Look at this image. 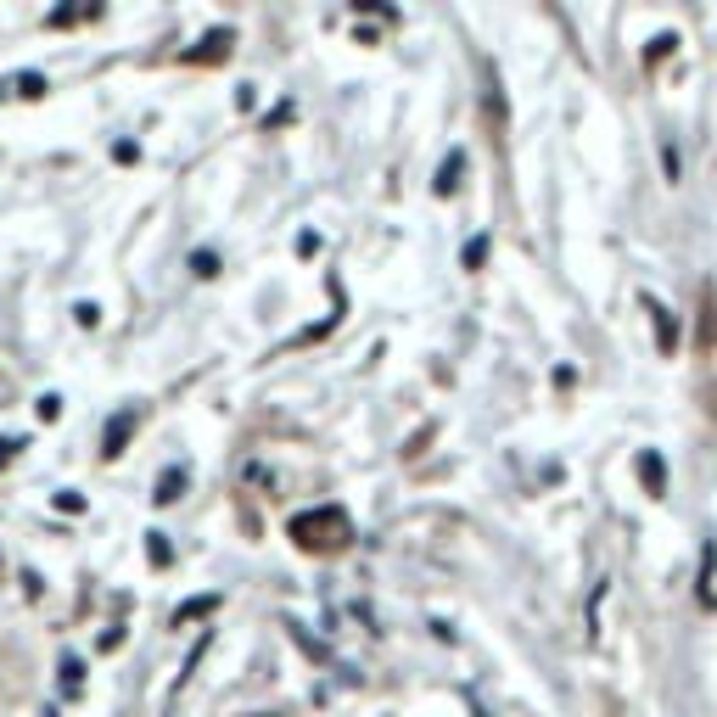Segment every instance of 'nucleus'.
<instances>
[{
    "label": "nucleus",
    "instance_id": "obj_9",
    "mask_svg": "<svg viewBox=\"0 0 717 717\" xmlns=\"http://www.w3.org/2000/svg\"><path fill=\"white\" fill-rule=\"evenodd\" d=\"M213 605H219V600H213V594H202V600H191V605H180V611H174V622H191V617H208V611H213Z\"/></svg>",
    "mask_w": 717,
    "mask_h": 717
},
{
    "label": "nucleus",
    "instance_id": "obj_14",
    "mask_svg": "<svg viewBox=\"0 0 717 717\" xmlns=\"http://www.w3.org/2000/svg\"><path fill=\"white\" fill-rule=\"evenodd\" d=\"M191 269H197V275H219V258H213V253H197V258H191Z\"/></svg>",
    "mask_w": 717,
    "mask_h": 717
},
{
    "label": "nucleus",
    "instance_id": "obj_6",
    "mask_svg": "<svg viewBox=\"0 0 717 717\" xmlns=\"http://www.w3.org/2000/svg\"><path fill=\"white\" fill-rule=\"evenodd\" d=\"M225 51H230V29H213L208 34V40H202V51H191V62H202V57H225Z\"/></svg>",
    "mask_w": 717,
    "mask_h": 717
},
{
    "label": "nucleus",
    "instance_id": "obj_5",
    "mask_svg": "<svg viewBox=\"0 0 717 717\" xmlns=\"http://www.w3.org/2000/svg\"><path fill=\"white\" fill-rule=\"evenodd\" d=\"M180 488H185V471L174 465V471H163V482H157L152 499H157V505H174V499H180Z\"/></svg>",
    "mask_w": 717,
    "mask_h": 717
},
{
    "label": "nucleus",
    "instance_id": "obj_13",
    "mask_svg": "<svg viewBox=\"0 0 717 717\" xmlns=\"http://www.w3.org/2000/svg\"><path fill=\"white\" fill-rule=\"evenodd\" d=\"M673 34H656V40H650V62H661V57H667V51H673Z\"/></svg>",
    "mask_w": 717,
    "mask_h": 717
},
{
    "label": "nucleus",
    "instance_id": "obj_10",
    "mask_svg": "<svg viewBox=\"0 0 717 717\" xmlns=\"http://www.w3.org/2000/svg\"><path fill=\"white\" fill-rule=\"evenodd\" d=\"M12 90H17V96H45V79H40V73H17Z\"/></svg>",
    "mask_w": 717,
    "mask_h": 717
},
{
    "label": "nucleus",
    "instance_id": "obj_8",
    "mask_svg": "<svg viewBox=\"0 0 717 717\" xmlns=\"http://www.w3.org/2000/svg\"><path fill=\"white\" fill-rule=\"evenodd\" d=\"M717 342V303L706 297V309H701V348H712Z\"/></svg>",
    "mask_w": 717,
    "mask_h": 717
},
{
    "label": "nucleus",
    "instance_id": "obj_16",
    "mask_svg": "<svg viewBox=\"0 0 717 717\" xmlns=\"http://www.w3.org/2000/svg\"><path fill=\"white\" fill-rule=\"evenodd\" d=\"M661 169H667V180H678V169H684V163H678V152H673V146L661 152Z\"/></svg>",
    "mask_w": 717,
    "mask_h": 717
},
{
    "label": "nucleus",
    "instance_id": "obj_4",
    "mask_svg": "<svg viewBox=\"0 0 717 717\" xmlns=\"http://www.w3.org/2000/svg\"><path fill=\"white\" fill-rule=\"evenodd\" d=\"M129 432H135V415H118V421L107 426V449H101V454H107V460H113V454H124Z\"/></svg>",
    "mask_w": 717,
    "mask_h": 717
},
{
    "label": "nucleus",
    "instance_id": "obj_1",
    "mask_svg": "<svg viewBox=\"0 0 717 717\" xmlns=\"http://www.w3.org/2000/svg\"><path fill=\"white\" fill-rule=\"evenodd\" d=\"M292 544L309 549V555H342V549L353 544V521L348 510L337 505H320V510H303V516H292Z\"/></svg>",
    "mask_w": 717,
    "mask_h": 717
},
{
    "label": "nucleus",
    "instance_id": "obj_17",
    "mask_svg": "<svg viewBox=\"0 0 717 717\" xmlns=\"http://www.w3.org/2000/svg\"><path fill=\"white\" fill-rule=\"evenodd\" d=\"M152 561L169 566V544H163V533H152Z\"/></svg>",
    "mask_w": 717,
    "mask_h": 717
},
{
    "label": "nucleus",
    "instance_id": "obj_11",
    "mask_svg": "<svg viewBox=\"0 0 717 717\" xmlns=\"http://www.w3.org/2000/svg\"><path fill=\"white\" fill-rule=\"evenodd\" d=\"M79 678H85V667H79V656H62V684L79 689Z\"/></svg>",
    "mask_w": 717,
    "mask_h": 717
},
{
    "label": "nucleus",
    "instance_id": "obj_12",
    "mask_svg": "<svg viewBox=\"0 0 717 717\" xmlns=\"http://www.w3.org/2000/svg\"><path fill=\"white\" fill-rule=\"evenodd\" d=\"M482 258H488V236H477V241H471V247H465V269H477Z\"/></svg>",
    "mask_w": 717,
    "mask_h": 717
},
{
    "label": "nucleus",
    "instance_id": "obj_18",
    "mask_svg": "<svg viewBox=\"0 0 717 717\" xmlns=\"http://www.w3.org/2000/svg\"><path fill=\"white\" fill-rule=\"evenodd\" d=\"M73 314H79V325H96V320H101V309H96V303H79Z\"/></svg>",
    "mask_w": 717,
    "mask_h": 717
},
{
    "label": "nucleus",
    "instance_id": "obj_3",
    "mask_svg": "<svg viewBox=\"0 0 717 717\" xmlns=\"http://www.w3.org/2000/svg\"><path fill=\"white\" fill-rule=\"evenodd\" d=\"M645 309H650V320H656V348L673 353L678 348V331H673V320H667V309H661L656 297H645Z\"/></svg>",
    "mask_w": 717,
    "mask_h": 717
},
{
    "label": "nucleus",
    "instance_id": "obj_15",
    "mask_svg": "<svg viewBox=\"0 0 717 717\" xmlns=\"http://www.w3.org/2000/svg\"><path fill=\"white\" fill-rule=\"evenodd\" d=\"M40 415H45V421H57V415H62V398L45 393V398H40Z\"/></svg>",
    "mask_w": 717,
    "mask_h": 717
},
{
    "label": "nucleus",
    "instance_id": "obj_2",
    "mask_svg": "<svg viewBox=\"0 0 717 717\" xmlns=\"http://www.w3.org/2000/svg\"><path fill=\"white\" fill-rule=\"evenodd\" d=\"M639 477H645V493H650V499H661V493H667V465H661L656 449L639 454Z\"/></svg>",
    "mask_w": 717,
    "mask_h": 717
},
{
    "label": "nucleus",
    "instance_id": "obj_7",
    "mask_svg": "<svg viewBox=\"0 0 717 717\" xmlns=\"http://www.w3.org/2000/svg\"><path fill=\"white\" fill-rule=\"evenodd\" d=\"M454 185H460V152H454L449 163H443V169H437V197H449Z\"/></svg>",
    "mask_w": 717,
    "mask_h": 717
}]
</instances>
